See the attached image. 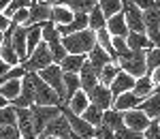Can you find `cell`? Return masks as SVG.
<instances>
[{
    "label": "cell",
    "instance_id": "obj_47",
    "mask_svg": "<svg viewBox=\"0 0 160 139\" xmlns=\"http://www.w3.org/2000/svg\"><path fill=\"white\" fill-rule=\"evenodd\" d=\"M41 4H47V7H56V4H60V0H37Z\"/></svg>",
    "mask_w": 160,
    "mask_h": 139
},
{
    "label": "cell",
    "instance_id": "obj_52",
    "mask_svg": "<svg viewBox=\"0 0 160 139\" xmlns=\"http://www.w3.org/2000/svg\"><path fill=\"white\" fill-rule=\"evenodd\" d=\"M122 2H124V0H122Z\"/></svg>",
    "mask_w": 160,
    "mask_h": 139
},
{
    "label": "cell",
    "instance_id": "obj_34",
    "mask_svg": "<svg viewBox=\"0 0 160 139\" xmlns=\"http://www.w3.org/2000/svg\"><path fill=\"white\" fill-rule=\"evenodd\" d=\"M158 66H160V47L145 49V75H149L152 71H156Z\"/></svg>",
    "mask_w": 160,
    "mask_h": 139
},
{
    "label": "cell",
    "instance_id": "obj_31",
    "mask_svg": "<svg viewBox=\"0 0 160 139\" xmlns=\"http://www.w3.org/2000/svg\"><path fill=\"white\" fill-rule=\"evenodd\" d=\"M96 7L100 9V13L105 15V19L122 11V0H98Z\"/></svg>",
    "mask_w": 160,
    "mask_h": 139
},
{
    "label": "cell",
    "instance_id": "obj_16",
    "mask_svg": "<svg viewBox=\"0 0 160 139\" xmlns=\"http://www.w3.org/2000/svg\"><path fill=\"white\" fill-rule=\"evenodd\" d=\"M105 30L109 32V37H126V34H128V28H126L122 11L105 19Z\"/></svg>",
    "mask_w": 160,
    "mask_h": 139
},
{
    "label": "cell",
    "instance_id": "obj_38",
    "mask_svg": "<svg viewBox=\"0 0 160 139\" xmlns=\"http://www.w3.org/2000/svg\"><path fill=\"white\" fill-rule=\"evenodd\" d=\"M111 47L115 51V56H118V60L124 58L126 54H128V45H126V37H111Z\"/></svg>",
    "mask_w": 160,
    "mask_h": 139
},
{
    "label": "cell",
    "instance_id": "obj_13",
    "mask_svg": "<svg viewBox=\"0 0 160 139\" xmlns=\"http://www.w3.org/2000/svg\"><path fill=\"white\" fill-rule=\"evenodd\" d=\"M49 17H51V7L32 0L30 7H28V22H26V26H34V24L49 22Z\"/></svg>",
    "mask_w": 160,
    "mask_h": 139
},
{
    "label": "cell",
    "instance_id": "obj_37",
    "mask_svg": "<svg viewBox=\"0 0 160 139\" xmlns=\"http://www.w3.org/2000/svg\"><path fill=\"white\" fill-rule=\"evenodd\" d=\"M30 2H32V0H9V2H7V7L2 9V13H4V17H9V19H11L13 13L19 11V9H28V7H30Z\"/></svg>",
    "mask_w": 160,
    "mask_h": 139
},
{
    "label": "cell",
    "instance_id": "obj_19",
    "mask_svg": "<svg viewBox=\"0 0 160 139\" xmlns=\"http://www.w3.org/2000/svg\"><path fill=\"white\" fill-rule=\"evenodd\" d=\"M126 45H128L130 51H145V49L156 47L143 32H128V34H126Z\"/></svg>",
    "mask_w": 160,
    "mask_h": 139
},
{
    "label": "cell",
    "instance_id": "obj_20",
    "mask_svg": "<svg viewBox=\"0 0 160 139\" xmlns=\"http://www.w3.org/2000/svg\"><path fill=\"white\" fill-rule=\"evenodd\" d=\"M86 28H88V15H81V13H77L68 24L56 26V30H58V34H60V37L73 34V32H79V30H86Z\"/></svg>",
    "mask_w": 160,
    "mask_h": 139
},
{
    "label": "cell",
    "instance_id": "obj_23",
    "mask_svg": "<svg viewBox=\"0 0 160 139\" xmlns=\"http://www.w3.org/2000/svg\"><path fill=\"white\" fill-rule=\"evenodd\" d=\"M156 88L154 84H152V79H149V75H141L135 79V86H132V94L135 96H139V99H145V96H149L152 92H156Z\"/></svg>",
    "mask_w": 160,
    "mask_h": 139
},
{
    "label": "cell",
    "instance_id": "obj_5",
    "mask_svg": "<svg viewBox=\"0 0 160 139\" xmlns=\"http://www.w3.org/2000/svg\"><path fill=\"white\" fill-rule=\"evenodd\" d=\"M30 79H32V88H34V105H62L58 94L37 73H30Z\"/></svg>",
    "mask_w": 160,
    "mask_h": 139
},
{
    "label": "cell",
    "instance_id": "obj_22",
    "mask_svg": "<svg viewBox=\"0 0 160 139\" xmlns=\"http://www.w3.org/2000/svg\"><path fill=\"white\" fill-rule=\"evenodd\" d=\"M77 77H79V88L83 90V92H88L90 88H94V86L98 84V77H96V73H94V69L88 64V60L83 62V66L79 69Z\"/></svg>",
    "mask_w": 160,
    "mask_h": 139
},
{
    "label": "cell",
    "instance_id": "obj_35",
    "mask_svg": "<svg viewBox=\"0 0 160 139\" xmlns=\"http://www.w3.org/2000/svg\"><path fill=\"white\" fill-rule=\"evenodd\" d=\"M88 28H90V30H94V32L105 28V15L100 13L98 7H94L92 11L88 13Z\"/></svg>",
    "mask_w": 160,
    "mask_h": 139
},
{
    "label": "cell",
    "instance_id": "obj_10",
    "mask_svg": "<svg viewBox=\"0 0 160 139\" xmlns=\"http://www.w3.org/2000/svg\"><path fill=\"white\" fill-rule=\"evenodd\" d=\"M62 116L68 120V126H71V131H73L77 137H81V139L94 137V126H92V124H88V122L83 120V118H81V116L71 114L66 105H62Z\"/></svg>",
    "mask_w": 160,
    "mask_h": 139
},
{
    "label": "cell",
    "instance_id": "obj_4",
    "mask_svg": "<svg viewBox=\"0 0 160 139\" xmlns=\"http://www.w3.org/2000/svg\"><path fill=\"white\" fill-rule=\"evenodd\" d=\"M115 64L120 66V71H124V73H128L130 77L137 79V77L145 75V51H128Z\"/></svg>",
    "mask_w": 160,
    "mask_h": 139
},
{
    "label": "cell",
    "instance_id": "obj_48",
    "mask_svg": "<svg viewBox=\"0 0 160 139\" xmlns=\"http://www.w3.org/2000/svg\"><path fill=\"white\" fill-rule=\"evenodd\" d=\"M7 105H9V101H7V99L0 94V109H2V107H7Z\"/></svg>",
    "mask_w": 160,
    "mask_h": 139
},
{
    "label": "cell",
    "instance_id": "obj_29",
    "mask_svg": "<svg viewBox=\"0 0 160 139\" xmlns=\"http://www.w3.org/2000/svg\"><path fill=\"white\" fill-rule=\"evenodd\" d=\"M120 73V66L115 62H107L102 69H100L98 73H96V77H98V84H102V86H107L109 88V84L115 79V75Z\"/></svg>",
    "mask_w": 160,
    "mask_h": 139
},
{
    "label": "cell",
    "instance_id": "obj_18",
    "mask_svg": "<svg viewBox=\"0 0 160 139\" xmlns=\"http://www.w3.org/2000/svg\"><path fill=\"white\" fill-rule=\"evenodd\" d=\"M132 86H135V77H130L128 73L120 71V73L115 75V79L109 84V90H111V94H113V96H118V94H122V92L132 90Z\"/></svg>",
    "mask_w": 160,
    "mask_h": 139
},
{
    "label": "cell",
    "instance_id": "obj_43",
    "mask_svg": "<svg viewBox=\"0 0 160 139\" xmlns=\"http://www.w3.org/2000/svg\"><path fill=\"white\" fill-rule=\"evenodd\" d=\"M0 139H19L17 126H0Z\"/></svg>",
    "mask_w": 160,
    "mask_h": 139
},
{
    "label": "cell",
    "instance_id": "obj_46",
    "mask_svg": "<svg viewBox=\"0 0 160 139\" xmlns=\"http://www.w3.org/2000/svg\"><path fill=\"white\" fill-rule=\"evenodd\" d=\"M11 69H13V66H9L4 60H0V75H4V73H7V71H11Z\"/></svg>",
    "mask_w": 160,
    "mask_h": 139
},
{
    "label": "cell",
    "instance_id": "obj_6",
    "mask_svg": "<svg viewBox=\"0 0 160 139\" xmlns=\"http://www.w3.org/2000/svg\"><path fill=\"white\" fill-rule=\"evenodd\" d=\"M47 86H49L56 94H58V99L62 101V105H64V84H62V69L58 66V64H49V66H45V69H41L37 73Z\"/></svg>",
    "mask_w": 160,
    "mask_h": 139
},
{
    "label": "cell",
    "instance_id": "obj_8",
    "mask_svg": "<svg viewBox=\"0 0 160 139\" xmlns=\"http://www.w3.org/2000/svg\"><path fill=\"white\" fill-rule=\"evenodd\" d=\"M38 137H58V139H79L75 135L71 126H68V120L64 118V116H58V118H53L47 126L43 128V133L38 135ZM37 137V139H38Z\"/></svg>",
    "mask_w": 160,
    "mask_h": 139
},
{
    "label": "cell",
    "instance_id": "obj_44",
    "mask_svg": "<svg viewBox=\"0 0 160 139\" xmlns=\"http://www.w3.org/2000/svg\"><path fill=\"white\" fill-rule=\"evenodd\" d=\"M130 2L135 4L137 9H141V11H148V9H152V7L160 4L158 0H130Z\"/></svg>",
    "mask_w": 160,
    "mask_h": 139
},
{
    "label": "cell",
    "instance_id": "obj_11",
    "mask_svg": "<svg viewBox=\"0 0 160 139\" xmlns=\"http://www.w3.org/2000/svg\"><path fill=\"white\" fill-rule=\"evenodd\" d=\"M88 101H90V105H96L98 109H109L111 103H113V94H111V90L107 88V86H102V84H96L94 88H90L86 92Z\"/></svg>",
    "mask_w": 160,
    "mask_h": 139
},
{
    "label": "cell",
    "instance_id": "obj_42",
    "mask_svg": "<svg viewBox=\"0 0 160 139\" xmlns=\"http://www.w3.org/2000/svg\"><path fill=\"white\" fill-rule=\"evenodd\" d=\"M11 22L15 26H26V22H28V9H19V11H15L11 15Z\"/></svg>",
    "mask_w": 160,
    "mask_h": 139
},
{
    "label": "cell",
    "instance_id": "obj_49",
    "mask_svg": "<svg viewBox=\"0 0 160 139\" xmlns=\"http://www.w3.org/2000/svg\"><path fill=\"white\" fill-rule=\"evenodd\" d=\"M38 139H58V137H38Z\"/></svg>",
    "mask_w": 160,
    "mask_h": 139
},
{
    "label": "cell",
    "instance_id": "obj_32",
    "mask_svg": "<svg viewBox=\"0 0 160 139\" xmlns=\"http://www.w3.org/2000/svg\"><path fill=\"white\" fill-rule=\"evenodd\" d=\"M81 118L86 120L88 124H92V126L96 128L102 122V109H98L96 105H88L86 109H83V114H81Z\"/></svg>",
    "mask_w": 160,
    "mask_h": 139
},
{
    "label": "cell",
    "instance_id": "obj_9",
    "mask_svg": "<svg viewBox=\"0 0 160 139\" xmlns=\"http://www.w3.org/2000/svg\"><path fill=\"white\" fill-rule=\"evenodd\" d=\"M122 15L128 32H143L145 34V28H143V11L137 9L130 0H124L122 2Z\"/></svg>",
    "mask_w": 160,
    "mask_h": 139
},
{
    "label": "cell",
    "instance_id": "obj_51",
    "mask_svg": "<svg viewBox=\"0 0 160 139\" xmlns=\"http://www.w3.org/2000/svg\"><path fill=\"white\" fill-rule=\"evenodd\" d=\"M7 2H9V0H7Z\"/></svg>",
    "mask_w": 160,
    "mask_h": 139
},
{
    "label": "cell",
    "instance_id": "obj_26",
    "mask_svg": "<svg viewBox=\"0 0 160 139\" xmlns=\"http://www.w3.org/2000/svg\"><path fill=\"white\" fill-rule=\"evenodd\" d=\"M73 17H75V13H73V11H68L64 4H56V7H51V17H49V22H53L56 26L68 24Z\"/></svg>",
    "mask_w": 160,
    "mask_h": 139
},
{
    "label": "cell",
    "instance_id": "obj_21",
    "mask_svg": "<svg viewBox=\"0 0 160 139\" xmlns=\"http://www.w3.org/2000/svg\"><path fill=\"white\" fill-rule=\"evenodd\" d=\"M83 62H86L83 54H66L58 62V66L62 69V73H79V69L83 66Z\"/></svg>",
    "mask_w": 160,
    "mask_h": 139
},
{
    "label": "cell",
    "instance_id": "obj_14",
    "mask_svg": "<svg viewBox=\"0 0 160 139\" xmlns=\"http://www.w3.org/2000/svg\"><path fill=\"white\" fill-rule=\"evenodd\" d=\"M139 109L148 116L149 120H158V118H160V90L152 92V94L145 96V99H141Z\"/></svg>",
    "mask_w": 160,
    "mask_h": 139
},
{
    "label": "cell",
    "instance_id": "obj_27",
    "mask_svg": "<svg viewBox=\"0 0 160 139\" xmlns=\"http://www.w3.org/2000/svg\"><path fill=\"white\" fill-rule=\"evenodd\" d=\"M100 124H105L107 128H111L113 133L118 131V128L124 126V120H122V111H115V109H105L102 111V122Z\"/></svg>",
    "mask_w": 160,
    "mask_h": 139
},
{
    "label": "cell",
    "instance_id": "obj_12",
    "mask_svg": "<svg viewBox=\"0 0 160 139\" xmlns=\"http://www.w3.org/2000/svg\"><path fill=\"white\" fill-rule=\"evenodd\" d=\"M122 120H124V126L130 128V131H137V133H143L145 126L149 124V118L139 107L128 109V111H122Z\"/></svg>",
    "mask_w": 160,
    "mask_h": 139
},
{
    "label": "cell",
    "instance_id": "obj_15",
    "mask_svg": "<svg viewBox=\"0 0 160 139\" xmlns=\"http://www.w3.org/2000/svg\"><path fill=\"white\" fill-rule=\"evenodd\" d=\"M139 103H141V99L132 94V90H128V92H122V94L113 96L111 109H115V111H128V109L139 107Z\"/></svg>",
    "mask_w": 160,
    "mask_h": 139
},
{
    "label": "cell",
    "instance_id": "obj_36",
    "mask_svg": "<svg viewBox=\"0 0 160 139\" xmlns=\"http://www.w3.org/2000/svg\"><path fill=\"white\" fill-rule=\"evenodd\" d=\"M17 124V118H15V107L7 105L0 109V126H15Z\"/></svg>",
    "mask_w": 160,
    "mask_h": 139
},
{
    "label": "cell",
    "instance_id": "obj_30",
    "mask_svg": "<svg viewBox=\"0 0 160 139\" xmlns=\"http://www.w3.org/2000/svg\"><path fill=\"white\" fill-rule=\"evenodd\" d=\"M38 43H41V24L26 26V54H30Z\"/></svg>",
    "mask_w": 160,
    "mask_h": 139
},
{
    "label": "cell",
    "instance_id": "obj_50",
    "mask_svg": "<svg viewBox=\"0 0 160 139\" xmlns=\"http://www.w3.org/2000/svg\"><path fill=\"white\" fill-rule=\"evenodd\" d=\"M0 43H2V32H0Z\"/></svg>",
    "mask_w": 160,
    "mask_h": 139
},
{
    "label": "cell",
    "instance_id": "obj_17",
    "mask_svg": "<svg viewBox=\"0 0 160 139\" xmlns=\"http://www.w3.org/2000/svg\"><path fill=\"white\" fill-rule=\"evenodd\" d=\"M86 60H88V64L94 69V73H98V71H100V69H102L107 62H111L109 54L102 49V47H98V45H94V47H92V49L86 54Z\"/></svg>",
    "mask_w": 160,
    "mask_h": 139
},
{
    "label": "cell",
    "instance_id": "obj_41",
    "mask_svg": "<svg viewBox=\"0 0 160 139\" xmlns=\"http://www.w3.org/2000/svg\"><path fill=\"white\" fill-rule=\"evenodd\" d=\"M94 139H115V133L111 128H107L105 124H98L94 128Z\"/></svg>",
    "mask_w": 160,
    "mask_h": 139
},
{
    "label": "cell",
    "instance_id": "obj_25",
    "mask_svg": "<svg viewBox=\"0 0 160 139\" xmlns=\"http://www.w3.org/2000/svg\"><path fill=\"white\" fill-rule=\"evenodd\" d=\"M88 105H90V101H88V96H86V92H83V90H77L73 96L68 99V103H66L68 111H71V114H75V116H81Z\"/></svg>",
    "mask_w": 160,
    "mask_h": 139
},
{
    "label": "cell",
    "instance_id": "obj_45",
    "mask_svg": "<svg viewBox=\"0 0 160 139\" xmlns=\"http://www.w3.org/2000/svg\"><path fill=\"white\" fill-rule=\"evenodd\" d=\"M9 24H11V19H9V17H4V13L0 11V32H4V30L9 28Z\"/></svg>",
    "mask_w": 160,
    "mask_h": 139
},
{
    "label": "cell",
    "instance_id": "obj_3",
    "mask_svg": "<svg viewBox=\"0 0 160 139\" xmlns=\"http://www.w3.org/2000/svg\"><path fill=\"white\" fill-rule=\"evenodd\" d=\"M49 64H53L49 47H47L45 41H41L37 47L28 54V58L22 62V69H24L26 73H38L41 69H45V66H49Z\"/></svg>",
    "mask_w": 160,
    "mask_h": 139
},
{
    "label": "cell",
    "instance_id": "obj_28",
    "mask_svg": "<svg viewBox=\"0 0 160 139\" xmlns=\"http://www.w3.org/2000/svg\"><path fill=\"white\" fill-rule=\"evenodd\" d=\"M62 84H64V105H66L75 92L81 90L79 88V77H77V73H64L62 75Z\"/></svg>",
    "mask_w": 160,
    "mask_h": 139
},
{
    "label": "cell",
    "instance_id": "obj_39",
    "mask_svg": "<svg viewBox=\"0 0 160 139\" xmlns=\"http://www.w3.org/2000/svg\"><path fill=\"white\" fill-rule=\"evenodd\" d=\"M143 139H160V126H158V120H149V124L145 126V131L141 133Z\"/></svg>",
    "mask_w": 160,
    "mask_h": 139
},
{
    "label": "cell",
    "instance_id": "obj_7",
    "mask_svg": "<svg viewBox=\"0 0 160 139\" xmlns=\"http://www.w3.org/2000/svg\"><path fill=\"white\" fill-rule=\"evenodd\" d=\"M143 28H145V37L158 47L160 45V4L143 11Z\"/></svg>",
    "mask_w": 160,
    "mask_h": 139
},
{
    "label": "cell",
    "instance_id": "obj_1",
    "mask_svg": "<svg viewBox=\"0 0 160 139\" xmlns=\"http://www.w3.org/2000/svg\"><path fill=\"white\" fill-rule=\"evenodd\" d=\"M60 43L66 54H83L86 56L88 51L96 45V32L94 30H79V32H73V34H66V37H60Z\"/></svg>",
    "mask_w": 160,
    "mask_h": 139
},
{
    "label": "cell",
    "instance_id": "obj_33",
    "mask_svg": "<svg viewBox=\"0 0 160 139\" xmlns=\"http://www.w3.org/2000/svg\"><path fill=\"white\" fill-rule=\"evenodd\" d=\"M19 88H22V84H19V79H9V81H4L2 86H0V94L7 99V101L11 103L17 94H19Z\"/></svg>",
    "mask_w": 160,
    "mask_h": 139
},
{
    "label": "cell",
    "instance_id": "obj_24",
    "mask_svg": "<svg viewBox=\"0 0 160 139\" xmlns=\"http://www.w3.org/2000/svg\"><path fill=\"white\" fill-rule=\"evenodd\" d=\"M96 2H98V0H60V4H64V7H66L68 11H73L75 15H77V13L88 15V13L96 7Z\"/></svg>",
    "mask_w": 160,
    "mask_h": 139
},
{
    "label": "cell",
    "instance_id": "obj_40",
    "mask_svg": "<svg viewBox=\"0 0 160 139\" xmlns=\"http://www.w3.org/2000/svg\"><path fill=\"white\" fill-rule=\"evenodd\" d=\"M115 139H143V135L137 133V131H130V128L122 126L115 131Z\"/></svg>",
    "mask_w": 160,
    "mask_h": 139
},
{
    "label": "cell",
    "instance_id": "obj_2",
    "mask_svg": "<svg viewBox=\"0 0 160 139\" xmlns=\"http://www.w3.org/2000/svg\"><path fill=\"white\" fill-rule=\"evenodd\" d=\"M30 120H32V131L34 135H41L43 128L49 124L53 118L62 114V105H30Z\"/></svg>",
    "mask_w": 160,
    "mask_h": 139
}]
</instances>
